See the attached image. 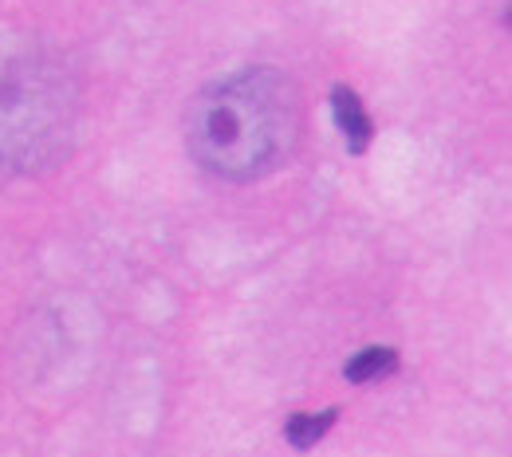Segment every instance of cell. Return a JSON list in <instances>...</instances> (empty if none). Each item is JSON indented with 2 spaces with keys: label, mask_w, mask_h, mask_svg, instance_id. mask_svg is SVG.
Returning a JSON list of instances; mask_svg holds the SVG:
<instances>
[{
  "label": "cell",
  "mask_w": 512,
  "mask_h": 457,
  "mask_svg": "<svg viewBox=\"0 0 512 457\" xmlns=\"http://www.w3.org/2000/svg\"><path fill=\"white\" fill-rule=\"evenodd\" d=\"M79 115L64 56L28 32L0 36V166L40 170L67 150Z\"/></svg>",
  "instance_id": "7a4b0ae2"
},
{
  "label": "cell",
  "mask_w": 512,
  "mask_h": 457,
  "mask_svg": "<svg viewBox=\"0 0 512 457\" xmlns=\"http://www.w3.org/2000/svg\"><path fill=\"white\" fill-rule=\"evenodd\" d=\"M296 131V87L272 67H245L201 87L186 111L193 162L221 182H253L276 170L296 146Z\"/></svg>",
  "instance_id": "6da1fadb"
},
{
  "label": "cell",
  "mask_w": 512,
  "mask_h": 457,
  "mask_svg": "<svg viewBox=\"0 0 512 457\" xmlns=\"http://www.w3.org/2000/svg\"><path fill=\"white\" fill-rule=\"evenodd\" d=\"M335 418H339V410L292 414V418H288V426H284V438H288V446H296V450H312L323 434L335 426Z\"/></svg>",
  "instance_id": "5b68a950"
},
{
  "label": "cell",
  "mask_w": 512,
  "mask_h": 457,
  "mask_svg": "<svg viewBox=\"0 0 512 457\" xmlns=\"http://www.w3.org/2000/svg\"><path fill=\"white\" fill-rule=\"evenodd\" d=\"M394 367H398V351L394 347H363L359 355L347 359L343 375H347V383H375V379L390 375Z\"/></svg>",
  "instance_id": "277c9868"
},
{
  "label": "cell",
  "mask_w": 512,
  "mask_h": 457,
  "mask_svg": "<svg viewBox=\"0 0 512 457\" xmlns=\"http://www.w3.org/2000/svg\"><path fill=\"white\" fill-rule=\"evenodd\" d=\"M331 119H335V127L343 131L351 154H363V150L371 146V138H375V123H371V115H367L363 99H359L351 87H343V83H339V87H331Z\"/></svg>",
  "instance_id": "3957f363"
}]
</instances>
